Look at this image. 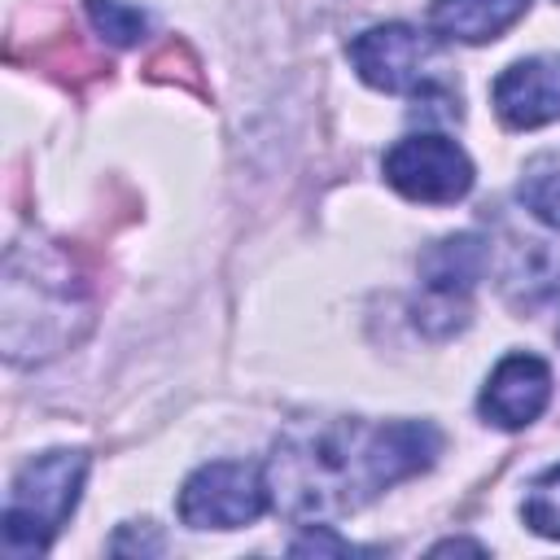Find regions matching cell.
Here are the masks:
<instances>
[{
  "instance_id": "277c9868",
  "label": "cell",
  "mask_w": 560,
  "mask_h": 560,
  "mask_svg": "<svg viewBox=\"0 0 560 560\" xmlns=\"http://www.w3.org/2000/svg\"><path fill=\"white\" fill-rule=\"evenodd\" d=\"M271 503L267 472L241 459L201 464L179 490V521L192 529H241L254 525Z\"/></svg>"
},
{
  "instance_id": "8992f818",
  "label": "cell",
  "mask_w": 560,
  "mask_h": 560,
  "mask_svg": "<svg viewBox=\"0 0 560 560\" xmlns=\"http://www.w3.org/2000/svg\"><path fill=\"white\" fill-rule=\"evenodd\" d=\"M385 179L407 201L451 206L472 188V162L446 136H407L385 153Z\"/></svg>"
},
{
  "instance_id": "8fae6325",
  "label": "cell",
  "mask_w": 560,
  "mask_h": 560,
  "mask_svg": "<svg viewBox=\"0 0 560 560\" xmlns=\"http://www.w3.org/2000/svg\"><path fill=\"white\" fill-rule=\"evenodd\" d=\"M516 192L534 219H542L547 228H560V149L529 158Z\"/></svg>"
},
{
  "instance_id": "7a4b0ae2",
  "label": "cell",
  "mask_w": 560,
  "mask_h": 560,
  "mask_svg": "<svg viewBox=\"0 0 560 560\" xmlns=\"http://www.w3.org/2000/svg\"><path fill=\"white\" fill-rule=\"evenodd\" d=\"M88 324V293L52 245H13L0 284V337L13 363L66 350Z\"/></svg>"
},
{
  "instance_id": "6da1fadb",
  "label": "cell",
  "mask_w": 560,
  "mask_h": 560,
  "mask_svg": "<svg viewBox=\"0 0 560 560\" xmlns=\"http://www.w3.org/2000/svg\"><path fill=\"white\" fill-rule=\"evenodd\" d=\"M438 451L442 433L424 420H298L280 433L262 472L289 521L324 525L424 472Z\"/></svg>"
},
{
  "instance_id": "30bf717a",
  "label": "cell",
  "mask_w": 560,
  "mask_h": 560,
  "mask_svg": "<svg viewBox=\"0 0 560 560\" xmlns=\"http://www.w3.org/2000/svg\"><path fill=\"white\" fill-rule=\"evenodd\" d=\"M481 271H486V249L477 236H446L420 258V280L429 298L442 306L464 302L468 289L481 280Z\"/></svg>"
},
{
  "instance_id": "9a60e30c",
  "label": "cell",
  "mask_w": 560,
  "mask_h": 560,
  "mask_svg": "<svg viewBox=\"0 0 560 560\" xmlns=\"http://www.w3.org/2000/svg\"><path fill=\"white\" fill-rule=\"evenodd\" d=\"M433 551H486L481 542H464V538H451V542H438Z\"/></svg>"
},
{
  "instance_id": "3957f363",
  "label": "cell",
  "mask_w": 560,
  "mask_h": 560,
  "mask_svg": "<svg viewBox=\"0 0 560 560\" xmlns=\"http://www.w3.org/2000/svg\"><path fill=\"white\" fill-rule=\"evenodd\" d=\"M83 472H88L83 451H44L22 464V472L13 477L9 503H4V521H0L9 556L48 551V542L57 538V529L79 503Z\"/></svg>"
},
{
  "instance_id": "5bb4252c",
  "label": "cell",
  "mask_w": 560,
  "mask_h": 560,
  "mask_svg": "<svg viewBox=\"0 0 560 560\" xmlns=\"http://www.w3.org/2000/svg\"><path fill=\"white\" fill-rule=\"evenodd\" d=\"M109 547H114V551H162V538L153 534V525H149V521H140V534H136L131 542H127V538H114Z\"/></svg>"
},
{
  "instance_id": "ba28073f",
  "label": "cell",
  "mask_w": 560,
  "mask_h": 560,
  "mask_svg": "<svg viewBox=\"0 0 560 560\" xmlns=\"http://www.w3.org/2000/svg\"><path fill=\"white\" fill-rule=\"evenodd\" d=\"M547 398H551V368L538 354H508L481 389V416L499 429H525L542 416Z\"/></svg>"
},
{
  "instance_id": "9c48e42d",
  "label": "cell",
  "mask_w": 560,
  "mask_h": 560,
  "mask_svg": "<svg viewBox=\"0 0 560 560\" xmlns=\"http://www.w3.org/2000/svg\"><path fill=\"white\" fill-rule=\"evenodd\" d=\"M529 0H433L429 26L442 39L459 44H490L499 39L516 18H525Z\"/></svg>"
},
{
  "instance_id": "4fadbf2b",
  "label": "cell",
  "mask_w": 560,
  "mask_h": 560,
  "mask_svg": "<svg viewBox=\"0 0 560 560\" xmlns=\"http://www.w3.org/2000/svg\"><path fill=\"white\" fill-rule=\"evenodd\" d=\"M88 13H92V26L101 35H109L114 44H136L149 31L144 13L131 9V4H122V0H88Z\"/></svg>"
},
{
  "instance_id": "52a82bcc",
  "label": "cell",
  "mask_w": 560,
  "mask_h": 560,
  "mask_svg": "<svg viewBox=\"0 0 560 560\" xmlns=\"http://www.w3.org/2000/svg\"><path fill=\"white\" fill-rule=\"evenodd\" d=\"M494 114L512 127V131H529V127H547L560 118V57H525L512 61L494 88H490Z\"/></svg>"
},
{
  "instance_id": "5b68a950",
  "label": "cell",
  "mask_w": 560,
  "mask_h": 560,
  "mask_svg": "<svg viewBox=\"0 0 560 560\" xmlns=\"http://www.w3.org/2000/svg\"><path fill=\"white\" fill-rule=\"evenodd\" d=\"M346 57L359 70V79L368 88H376V92L402 96V92H429L433 88L438 48L416 26H402V22L372 26V31H363V35L350 39Z\"/></svg>"
},
{
  "instance_id": "7c38bea8",
  "label": "cell",
  "mask_w": 560,
  "mask_h": 560,
  "mask_svg": "<svg viewBox=\"0 0 560 560\" xmlns=\"http://www.w3.org/2000/svg\"><path fill=\"white\" fill-rule=\"evenodd\" d=\"M525 525L534 529V534H547V538H560V464L556 468H547L534 486H529V494H525Z\"/></svg>"
}]
</instances>
